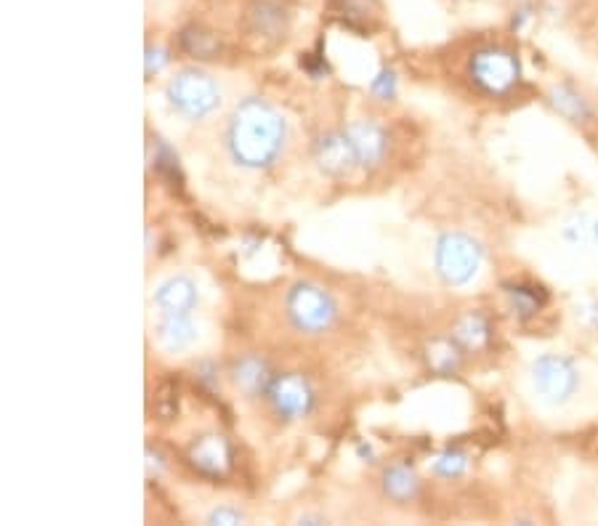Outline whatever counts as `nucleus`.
<instances>
[{"label": "nucleus", "mask_w": 598, "mask_h": 526, "mask_svg": "<svg viewBox=\"0 0 598 526\" xmlns=\"http://www.w3.org/2000/svg\"><path fill=\"white\" fill-rule=\"evenodd\" d=\"M229 152L245 168H266L277 160L285 144V120L264 99H245L237 104L229 131Z\"/></svg>", "instance_id": "obj_1"}, {"label": "nucleus", "mask_w": 598, "mask_h": 526, "mask_svg": "<svg viewBox=\"0 0 598 526\" xmlns=\"http://www.w3.org/2000/svg\"><path fill=\"white\" fill-rule=\"evenodd\" d=\"M484 250L482 245L463 232H447L436 242V274L447 282V285H466L476 277V271L482 266Z\"/></svg>", "instance_id": "obj_2"}, {"label": "nucleus", "mask_w": 598, "mask_h": 526, "mask_svg": "<svg viewBox=\"0 0 598 526\" xmlns=\"http://www.w3.org/2000/svg\"><path fill=\"white\" fill-rule=\"evenodd\" d=\"M471 80L490 96H505L513 88L519 86L521 80V64L519 56L508 51V48L487 46L476 51L468 64Z\"/></svg>", "instance_id": "obj_3"}, {"label": "nucleus", "mask_w": 598, "mask_h": 526, "mask_svg": "<svg viewBox=\"0 0 598 526\" xmlns=\"http://www.w3.org/2000/svg\"><path fill=\"white\" fill-rule=\"evenodd\" d=\"M168 101L179 115L202 120L221 104V91L213 78L197 70H184L168 83Z\"/></svg>", "instance_id": "obj_4"}, {"label": "nucleus", "mask_w": 598, "mask_h": 526, "mask_svg": "<svg viewBox=\"0 0 598 526\" xmlns=\"http://www.w3.org/2000/svg\"><path fill=\"white\" fill-rule=\"evenodd\" d=\"M288 317L301 333H325L333 325L335 303L322 287L301 282L288 295Z\"/></svg>", "instance_id": "obj_5"}, {"label": "nucleus", "mask_w": 598, "mask_h": 526, "mask_svg": "<svg viewBox=\"0 0 598 526\" xmlns=\"http://www.w3.org/2000/svg\"><path fill=\"white\" fill-rule=\"evenodd\" d=\"M532 383L548 404H564L575 396L580 386V372L567 356L543 354L532 364Z\"/></svg>", "instance_id": "obj_6"}, {"label": "nucleus", "mask_w": 598, "mask_h": 526, "mask_svg": "<svg viewBox=\"0 0 598 526\" xmlns=\"http://www.w3.org/2000/svg\"><path fill=\"white\" fill-rule=\"evenodd\" d=\"M266 396H269V402H272V410L277 412V418L282 420L303 418V415H309L311 407H314V391H311L309 380L303 378V375H296V372H288V375L274 378Z\"/></svg>", "instance_id": "obj_7"}, {"label": "nucleus", "mask_w": 598, "mask_h": 526, "mask_svg": "<svg viewBox=\"0 0 598 526\" xmlns=\"http://www.w3.org/2000/svg\"><path fill=\"white\" fill-rule=\"evenodd\" d=\"M314 160L319 171L333 178H343L359 168V157L346 133H327L314 144Z\"/></svg>", "instance_id": "obj_8"}, {"label": "nucleus", "mask_w": 598, "mask_h": 526, "mask_svg": "<svg viewBox=\"0 0 598 526\" xmlns=\"http://www.w3.org/2000/svg\"><path fill=\"white\" fill-rule=\"evenodd\" d=\"M346 136L354 144V152H357L362 168H378L383 163L389 139H386V131L381 125L373 123V120H357L346 128Z\"/></svg>", "instance_id": "obj_9"}, {"label": "nucleus", "mask_w": 598, "mask_h": 526, "mask_svg": "<svg viewBox=\"0 0 598 526\" xmlns=\"http://www.w3.org/2000/svg\"><path fill=\"white\" fill-rule=\"evenodd\" d=\"M232 380L234 386L240 388L242 396L248 399H258L261 394H269V386H272V367L266 362L264 356L248 354L237 359L232 364Z\"/></svg>", "instance_id": "obj_10"}, {"label": "nucleus", "mask_w": 598, "mask_h": 526, "mask_svg": "<svg viewBox=\"0 0 598 526\" xmlns=\"http://www.w3.org/2000/svg\"><path fill=\"white\" fill-rule=\"evenodd\" d=\"M189 460L195 463L197 471L208 476H224L232 465V447L224 436L205 434L189 447Z\"/></svg>", "instance_id": "obj_11"}, {"label": "nucleus", "mask_w": 598, "mask_h": 526, "mask_svg": "<svg viewBox=\"0 0 598 526\" xmlns=\"http://www.w3.org/2000/svg\"><path fill=\"white\" fill-rule=\"evenodd\" d=\"M155 303L165 314H189L197 303V285L189 277H171L157 287Z\"/></svg>", "instance_id": "obj_12"}, {"label": "nucleus", "mask_w": 598, "mask_h": 526, "mask_svg": "<svg viewBox=\"0 0 598 526\" xmlns=\"http://www.w3.org/2000/svg\"><path fill=\"white\" fill-rule=\"evenodd\" d=\"M452 338L466 351H482L492 341V322L484 311H466L455 325Z\"/></svg>", "instance_id": "obj_13"}, {"label": "nucleus", "mask_w": 598, "mask_h": 526, "mask_svg": "<svg viewBox=\"0 0 598 526\" xmlns=\"http://www.w3.org/2000/svg\"><path fill=\"white\" fill-rule=\"evenodd\" d=\"M195 322L189 314H165L163 322L157 325V341L168 351H181L195 341Z\"/></svg>", "instance_id": "obj_14"}, {"label": "nucleus", "mask_w": 598, "mask_h": 526, "mask_svg": "<svg viewBox=\"0 0 598 526\" xmlns=\"http://www.w3.org/2000/svg\"><path fill=\"white\" fill-rule=\"evenodd\" d=\"M463 346H460L455 338H436V341L428 343L426 349V362L431 367V372L436 375H455V372L463 367Z\"/></svg>", "instance_id": "obj_15"}, {"label": "nucleus", "mask_w": 598, "mask_h": 526, "mask_svg": "<svg viewBox=\"0 0 598 526\" xmlns=\"http://www.w3.org/2000/svg\"><path fill=\"white\" fill-rule=\"evenodd\" d=\"M548 101L551 107L559 112L561 117H567L569 123H588L593 117L591 104L580 96L572 86H553L551 93H548Z\"/></svg>", "instance_id": "obj_16"}, {"label": "nucleus", "mask_w": 598, "mask_h": 526, "mask_svg": "<svg viewBox=\"0 0 598 526\" xmlns=\"http://www.w3.org/2000/svg\"><path fill=\"white\" fill-rule=\"evenodd\" d=\"M505 295L511 301V311L521 322L537 317L540 309L548 303V293L537 285H505Z\"/></svg>", "instance_id": "obj_17"}, {"label": "nucleus", "mask_w": 598, "mask_h": 526, "mask_svg": "<svg viewBox=\"0 0 598 526\" xmlns=\"http://www.w3.org/2000/svg\"><path fill=\"white\" fill-rule=\"evenodd\" d=\"M250 24L258 35H266V38H280L288 30V16H285V8H280L277 3H256L253 11H250Z\"/></svg>", "instance_id": "obj_18"}, {"label": "nucleus", "mask_w": 598, "mask_h": 526, "mask_svg": "<svg viewBox=\"0 0 598 526\" xmlns=\"http://www.w3.org/2000/svg\"><path fill=\"white\" fill-rule=\"evenodd\" d=\"M418 476L407 468V465H391L383 473V489H386V495L391 500H397V503H407L412 497L418 495Z\"/></svg>", "instance_id": "obj_19"}, {"label": "nucleus", "mask_w": 598, "mask_h": 526, "mask_svg": "<svg viewBox=\"0 0 598 526\" xmlns=\"http://www.w3.org/2000/svg\"><path fill=\"white\" fill-rule=\"evenodd\" d=\"M179 43L195 59H216L218 51H221V43H218L216 35L205 30V27H195V24L181 32Z\"/></svg>", "instance_id": "obj_20"}, {"label": "nucleus", "mask_w": 598, "mask_h": 526, "mask_svg": "<svg viewBox=\"0 0 598 526\" xmlns=\"http://www.w3.org/2000/svg\"><path fill=\"white\" fill-rule=\"evenodd\" d=\"M152 410H155L157 420H163V423H168V420H173V418H179V388H176V383H173V380H165V383H160V386H157Z\"/></svg>", "instance_id": "obj_21"}, {"label": "nucleus", "mask_w": 598, "mask_h": 526, "mask_svg": "<svg viewBox=\"0 0 598 526\" xmlns=\"http://www.w3.org/2000/svg\"><path fill=\"white\" fill-rule=\"evenodd\" d=\"M468 457L460 452V449H447L444 455H439L434 460V473L442 476V479H458L466 473Z\"/></svg>", "instance_id": "obj_22"}, {"label": "nucleus", "mask_w": 598, "mask_h": 526, "mask_svg": "<svg viewBox=\"0 0 598 526\" xmlns=\"http://www.w3.org/2000/svg\"><path fill=\"white\" fill-rule=\"evenodd\" d=\"M373 93L383 101L394 99V96H397V78H394V72L383 70L381 75L373 80Z\"/></svg>", "instance_id": "obj_23"}, {"label": "nucleus", "mask_w": 598, "mask_h": 526, "mask_svg": "<svg viewBox=\"0 0 598 526\" xmlns=\"http://www.w3.org/2000/svg\"><path fill=\"white\" fill-rule=\"evenodd\" d=\"M577 317H580V322H583L591 333H598V298H588V301L580 306V311H577Z\"/></svg>", "instance_id": "obj_24"}, {"label": "nucleus", "mask_w": 598, "mask_h": 526, "mask_svg": "<svg viewBox=\"0 0 598 526\" xmlns=\"http://www.w3.org/2000/svg\"><path fill=\"white\" fill-rule=\"evenodd\" d=\"M242 519H245V516H242L240 511H234V508H216V511L210 513L208 516V524H221V526H234V524H242Z\"/></svg>", "instance_id": "obj_25"}, {"label": "nucleus", "mask_w": 598, "mask_h": 526, "mask_svg": "<svg viewBox=\"0 0 598 526\" xmlns=\"http://www.w3.org/2000/svg\"><path fill=\"white\" fill-rule=\"evenodd\" d=\"M168 64V54L160 51V48H147V75L152 72H160Z\"/></svg>", "instance_id": "obj_26"}, {"label": "nucleus", "mask_w": 598, "mask_h": 526, "mask_svg": "<svg viewBox=\"0 0 598 526\" xmlns=\"http://www.w3.org/2000/svg\"><path fill=\"white\" fill-rule=\"evenodd\" d=\"M588 229H591V226H585V221L583 218H580V224H569L567 229H564V237H567L569 242H572V245H580V242L585 240V234H588Z\"/></svg>", "instance_id": "obj_27"}, {"label": "nucleus", "mask_w": 598, "mask_h": 526, "mask_svg": "<svg viewBox=\"0 0 598 526\" xmlns=\"http://www.w3.org/2000/svg\"><path fill=\"white\" fill-rule=\"evenodd\" d=\"M591 234H593V240H596V245H598V221L591 226Z\"/></svg>", "instance_id": "obj_28"}]
</instances>
